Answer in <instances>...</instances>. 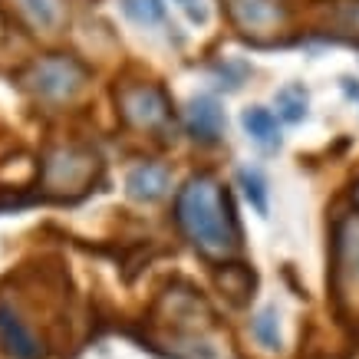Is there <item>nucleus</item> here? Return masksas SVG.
<instances>
[{
	"mask_svg": "<svg viewBox=\"0 0 359 359\" xmlns=\"http://www.w3.org/2000/svg\"><path fill=\"white\" fill-rule=\"evenodd\" d=\"M178 224L205 254H228L238 244V231L231 218L228 191L208 175L188 178L178 191Z\"/></svg>",
	"mask_w": 359,
	"mask_h": 359,
	"instance_id": "obj_1",
	"label": "nucleus"
},
{
	"mask_svg": "<svg viewBox=\"0 0 359 359\" xmlns=\"http://www.w3.org/2000/svg\"><path fill=\"white\" fill-rule=\"evenodd\" d=\"M89 83V69L66 53H50L33 60L20 73V86L43 102H69Z\"/></svg>",
	"mask_w": 359,
	"mask_h": 359,
	"instance_id": "obj_2",
	"label": "nucleus"
},
{
	"mask_svg": "<svg viewBox=\"0 0 359 359\" xmlns=\"http://www.w3.org/2000/svg\"><path fill=\"white\" fill-rule=\"evenodd\" d=\"M99 172V158L89 149H56L43 162V188L53 198H76L89 191Z\"/></svg>",
	"mask_w": 359,
	"mask_h": 359,
	"instance_id": "obj_3",
	"label": "nucleus"
},
{
	"mask_svg": "<svg viewBox=\"0 0 359 359\" xmlns=\"http://www.w3.org/2000/svg\"><path fill=\"white\" fill-rule=\"evenodd\" d=\"M119 109L139 129H162L168 122V99L155 83H122Z\"/></svg>",
	"mask_w": 359,
	"mask_h": 359,
	"instance_id": "obj_4",
	"label": "nucleus"
},
{
	"mask_svg": "<svg viewBox=\"0 0 359 359\" xmlns=\"http://www.w3.org/2000/svg\"><path fill=\"white\" fill-rule=\"evenodd\" d=\"M0 349L11 359H43V339L33 333V327L23 320V313L0 294Z\"/></svg>",
	"mask_w": 359,
	"mask_h": 359,
	"instance_id": "obj_5",
	"label": "nucleus"
},
{
	"mask_svg": "<svg viewBox=\"0 0 359 359\" xmlns=\"http://www.w3.org/2000/svg\"><path fill=\"white\" fill-rule=\"evenodd\" d=\"M185 119H188V132H191L198 142H218L221 135H224V129H228L224 106H221L215 96H205V93L188 102Z\"/></svg>",
	"mask_w": 359,
	"mask_h": 359,
	"instance_id": "obj_6",
	"label": "nucleus"
},
{
	"mask_svg": "<svg viewBox=\"0 0 359 359\" xmlns=\"http://www.w3.org/2000/svg\"><path fill=\"white\" fill-rule=\"evenodd\" d=\"M172 188V175L165 172L162 165H152V162H142L135 168H129L126 175V195L139 205H152L158 198L168 195Z\"/></svg>",
	"mask_w": 359,
	"mask_h": 359,
	"instance_id": "obj_7",
	"label": "nucleus"
},
{
	"mask_svg": "<svg viewBox=\"0 0 359 359\" xmlns=\"http://www.w3.org/2000/svg\"><path fill=\"white\" fill-rule=\"evenodd\" d=\"M241 126H244V132H248L261 149H267V152L280 149V122H277V116H273L271 109L248 106V109L241 112Z\"/></svg>",
	"mask_w": 359,
	"mask_h": 359,
	"instance_id": "obj_8",
	"label": "nucleus"
},
{
	"mask_svg": "<svg viewBox=\"0 0 359 359\" xmlns=\"http://www.w3.org/2000/svg\"><path fill=\"white\" fill-rule=\"evenodd\" d=\"M228 7L244 30H267L280 20V7L273 0H228Z\"/></svg>",
	"mask_w": 359,
	"mask_h": 359,
	"instance_id": "obj_9",
	"label": "nucleus"
},
{
	"mask_svg": "<svg viewBox=\"0 0 359 359\" xmlns=\"http://www.w3.org/2000/svg\"><path fill=\"white\" fill-rule=\"evenodd\" d=\"M273 106H277L283 122L297 126V122H304L310 116V93H306L304 83H287V86L273 93Z\"/></svg>",
	"mask_w": 359,
	"mask_h": 359,
	"instance_id": "obj_10",
	"label": "nucleus"
},
{
	"mask_svg": "<svg viewBox=\"0 0 359 359\" xmlns=\"http://www.w3.org/2000/svg\"><path fill=\"white\" fill-rule=\"evenodd\" d=\"M238 182H241V188H244V195H248L250 208H254L261 218H267V215H271V191H267V178H264L261 168H250V165L238 168Z\"/></svg>",
	"mask_w": 359,
	"mask_h": 359,
	"instance_id": "obj_11",
	"label": "nucleus"
},
{
	"mask_svg": "<svg viewBox=\"0 0 359 359\" xmlns=\"http://www.w3.org/2000/svg\"><path fill=\"white\" fill-rule=\"evenodd\" d=\"M122 17L142 30H152L165 23V4L162 0H119Z\"/></svg>",
	"mask_w": 359,
	"mask_h": 359,
	"instance_id": "obj_12",
	"label": "nucleus"
},
{
	"mask_svg": "<svg viewBox=\"0 0 359 359\" xmlns=\"http://www.w3.org/2000/svg\"><path fill=\"white\" fill-rule=\"evenodd\" d=\"M250 333H254V339H257L264 349H271V353L280 349V313H277V306L257 310L254 320H250Z\"/></svg>",
	"mask_w": 359,
	"mask_h": 359,
	"instance_id": "obj_13",
	"label": "nucleus"
},
{
	"mask_svg": "<svg viewBox=\"0 0 359 359\" xmlns=\"http://www.w3.org/2000/svg\"><path fill=\"white\" fill-rule=\"evenodd\" d=\"M218 283L224 287V294H228L234 304H244L248 297H254V273H250L244 264H228V267L218 273Z\"/></svg>",
	"mask_w": 359,
	"mask_h": 359,
	"instance_id": "obj_14",
	"label": "nucleus"
},
{
	"mask_svg": "<svg viewBox=\"0 0 359 359\" xmlns=\"http://www.w3.org/2000/svg\"><path fill=\"white\" fill-rule=\"evenodd\" d=\"M17 4L30 17L33 27H40V30H56L60 20H63V4L60 0H17Z\"/></svg>",
	"mask_w": 359,
	"mask_h": 359,
	"instance_id": "obj_15",
	"label": "nucleus"
},
{
	"mask_svg": "<svg viewBox=\"0 0 359 359\" xmlns=\"http://www.w3.org/2000/svg\"><path fill=\"white\" fill-rule=\"evenodd\" d=\"M339 257L359 277V218H346L339 228Z\"/></svg>",
	"mask_w": 359,
	"mask_h": 359,
	"instance_id": "obj_16",
	"label": "nucleus"
},
{
	"mask_svg": "<svg viewBox=\"0 0 359 359\" xmlns=\"http://www.w3.org/2000/svg\"><path fill=\"white\" fill-rule=\"evenodd\" d=\"M175 4L188 13V20L191 23H198V27L208 23V0H175Z\"/></svg>",
	"mask_w": 359,
	"mask_h": 359,
	"instance_id": "obj_17",
	"label": "nucleus"
},
{
	"mask_svg": "<svg viewBox=\"0 0 359 359\" xmlns=\"http://www.w3.org/2000/svg\"><path fill=\"white\" fill-rule=\"evenodd\" d=\"M343 89H346L349 99H359V83L356 79H343Z\"/></svg>",
	"mask_w": 359,
	"mask_h": 359,
	"instance_id": "obj_18",
	"label": "nucleus"
},
{
	"mask_svg": "<svg viewBox=\"0 0 359 359\" xmlns=\"http://www.w3.org/2000/svg\"><path fill=\"white\" fill-rule=\"evenodd\" d=\"M356 205H359V185H356Z\"/></svg>",
	"mask_w": 359,
	"mask_h": 359,
	"instance_id": "obj_19",
	"label": "nucleus"
}]
</instances>
